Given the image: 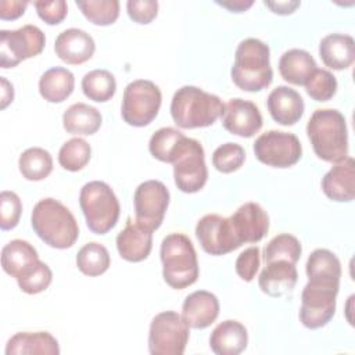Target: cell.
I'll use <instances>...</instances> for the list:
<instances>
[{"label": "cell", "instance_id": "5", "mask_svg": "<svg viewBox=\"0 0 355 355\" xmlns=\"http://www.w3.org/2000/svg\"><path fill=\"white\" fill-rule=\"evenodd\" d=\"M162 276L168 286L183 290L198 279V259L191 240L183 233H171L161 243Z\"/></svg>", "mask_w": 355, "mask_h": 355}, {"label": "cell", "instance_id": "29", "mask_svg": "<svg viewBox=\"0 0 355 355\" xmlns=\"http://www.w3.org/2000/svg\"><path fill=\"white\" fill-rule=\"evenodd\" d=\"M75 87L73 73L62 67L47 69L39 79V93L49 103H62Z\"/></svg>", "mask_w": 355, "mask_h": 355}, {"label": "cell", "instance_id": "13", "mask_svg": "<svg viewBox=\"0 0 355 355\" xmlns=\"http://www.w3.org/2000/svg\"><path fill=\"white\" fill-rule=\"evenodd\" d=\"M169 190L159 180H146L137 186L133 196L136 222L146 229L157 230L169 205Z\"/></svg>", "mask_w": 355, "mask_h": 355}, {"label": "cell", "instance_id": "22", "mask_svg": "<svg viewBox=\"0 0 355 355\" xmlns=\"http://www.w3.org/2000/svg\"><path fill=\"white\" fill-rule=\"evenodd\" d=\"M298 280V272L295 263L279 259L265 263V268L259 273L258 284L262 293L269 297H282L290 293Z\"/></svg>", "mask_w": 355, "mask_h": 355}, {"label": "cell", "instance_id": "35", "mask_svg": "<svg viewBox=\"0 0 355 355\" xmlns=\"http://www.w3.org/2000/svg\"><path fill=\"white\" fill-rule=\"evenodd\" d=\"M302 252L300 240L288 233H282L275 236L263 248V261L265 263L272 261L284 259L293 263H297Z\"/></svg>", "mask_w": 355, "mask_h": 355}, {"label": "cell", "instance_id": "44", "mask_svg": "<svg viewBox=\"0 0 355 355\" xmlns=\"http://www.w3.org/2000/svg\"><path fill=\"white\" fill-rule=\"evenodd\" d=\"M33 6L40 19H43L49 25H57L62 22L68 14V6L64 0L35 1Z\"/></svg>", "mask_w": 355, "mask_h": 355}, {"label": "cell", "instance_id": "20", "mask_svg": "<svg viewBox=\"0 0 355 355\" xmlns=\"http://www.w3.org/2000/svg\"><path fill=\"white\" fill-rule=\"evenodd\" d=\"M322 190L327 198L349 202L355 197V161L351 157L337 162L322 178Z\"/></svg>", "mask_w": 355, "mask_h": 355}, {"label": "cell", "instance_id": "47", "mask_svg": "<svg viewBox=\"0 0 355 355\" xmlns=\"http://www.w3.org/2000/svg\"><path fill=\"white\" fill-rule=\"evenodd\" d=\"M216 4L227 8L232 12H243L245 10H248L252 6V0H226V1H215Z\"/></svg>", "mask_w": 355, "mask_h": 355}, {"label": "cell", "instance_id": "10", "mask_svg": "<svg viewBox=\"0 0 355 355\" xmlns=\"http://www.w3.org/2000/svg\"><path fill=\"white\" fill-rule=\"evenodd\" d=\"M173 179L178 189L189 194L197 193L205 186L208 169L204 148L198 140L186 137L173 161Z\"/></svg>", "mask_w": 355, "mask_h": 355}, {"label": "cell", "instance_id": "25", "mask_svg": "<svg viewBox=\"0 0 355 355\" xmlns=\"http://www.w3.org/2000/svg\"><path fill=\"white\" fill-rule=\"evenodd\" d=\"M319 55L330 69H347L355 60L354 37L345 33H330L324 36L319 43Z\"/></svg>", "mask_w": 355, "mask_h": 355}, {"label": "cell", "instance_id": "14", "mask_svg": "<svg viewBox=\"0 0 355 355\" xmlns=\"http://www.w3.org/2000/svg\"><path fill=\"white\" fill-rule=\"evenodd\" d=\"M201 248L211 255H225L241 245L229 218L218 214L204 215L196 225Z\"/></svg>", "mask_w": 355, "mask_h": 355}, {"label": "cell", "instance_id": "17", "mask_svg": "<svg viewBox=\"0 0 355 355\" xmlns=\"http://www.w3.org/2000/svg\"><path fill=\"white\" fill-rule=\"evenodd\" d=\"M96 43L83 29L69 28L58 33L54 42V51L60 60L69 65H79L94 54Z\"/></svg>", "mask_w": 355, "mask_h": 355}, {"label": "cell", "instance_id": "41", "mask_svg": "<svg viewBox=\"0 0 355 355\" xmlns=\"http://www.w3.org/2000/svg\"><path fill=\"white\" fill-rule=\"evenodd\" d=\"M53 280V272L47 263L39 262L37 266L26 276L17 280L18 287L26 294H39L44 291Z\"/></svg>", "mask_w": 355, "mask_h": 355}, {"label": "cell", "instance_id": "45", "mask_svg": "<svg viewBox=\"0 0 355 355\" xmlns=\"http://www.w3.org/2000/svg\"><path fill=\"white\" fill-rule=\"evenodd\" d=\"M28 1L21 0H1L0 1V18L1 19H17L24 15Z\"/></svg>", "mask_w": 355, "mask_h": 355}, {"label": "cell", "instance_id": "23", "mask_svg": "<svg viewBox=\"0 0 355 355\" xmlns=\"http://www.w3.org/2000/svg\"><path fill=\"white\" fill-rule=\"evenodd\" d=\"M39 262L37 251L25 240H11L1 250L3 270L17 280L29 275Z\"/></svg>", "mask_w": 355, "mask_h": 355}, {"label": "cell", "instance_id": "1", "mask_svg": "<svg viewBox=\"0 0 355 355\" xmlns=\"http://www.w3.org/2000/svg\"><path fill=\"white\" fill-rule=\"evenodd\" d=\"M306 135L318 158L337 164L348 157L347 122L338 110H315L306 123Z\"/></svg>", "mask_w": 355, "mask_h": 355}, {"label": "cell", "instance_id": "30", "mask_svg": "<svg viewBox=\"0 0 355 355\" xmlns=\"http://www.w3.org/2000/svg\"><path fill=\"white\" fill-rule=\"evenodd\" d=\"M103 122L100 111L86 103H75L62 115V126L71 135H94Z\"/></svg>", "mask_w": 355, "mask_h": 355}, {"label": "cell", "instance_id": "16", "mask_svg": "<svg viewBox=\"0 0 355 355\" xmlns=\"http://www.w3.org/2000/svg\"><path fill=\"white\" fill-rule=\"evenodd\" d=\"M241 244L261 241L269 230V216L257 202H245L229 218Z\"/></svg>", "mask_w": 355, "mask_h": 355}, {"label": "cell", "instance_id": "38", "mask_svg": "<svg viewBox=\"0 0 355 355\" xmlns=\"http://www.w3.org/2000/svg\"><path fill=\"white\" fill-rule=\"evenodd\" d=\"M304 86L312 100L329 101L337 92V79L330 71L316 68Z\"/></svg>", "mask_w": 355, "mask_h": 355}, {"label": "cell", "instance_id": "31", "mask_svg": "<svg viewBox=\"0 0 355 355\" xmlns=\"http://www.w3.org/2000/svg\"><path fill=\"white\" fill-rule=\"evenodd\" d=\"M186 137L187 136H184L180 130L175 128H161L150 137L148 150L155 159L166 164H173Z\"/></svg>", "mask_w": 355, "mask_h": 355}, {"label": "cell", "instance_id": "40", "mask_svg": "<svg viewBox=\"0 0 355 355\" xmlns=\"http://www.w3.org/2000/svg\"><path fill=\"white\" fill-rule=\"evenodd\" d=\"M22 202L14 191L4 190L0 194V227L3 230L14 229L21 218Z\"/></svg>", "mask_w": 355, "mask_h": 355}, {"label": "cell", "instance_id": "6", "mask_svg": "<svg viewBox=\"0 0 355 355\" xmlns=\"http://www.w3.org/2000/svg\"><path fill=\"white\" fill-rule=\"evenodd\" d=\"M79 205L87 227L96 234L108 233L118 222L121 207L112 189L101 180H92L80 189Z\"/></svg>", "mask_w": 355, "mask_h": 355}, {"label": "cell", "instance_id": "11", "mask_svg": "<svg viewBox=\"0 0 355 355\" xmlns=\"http://www.w3.org/2000/svg\"><path fill=\"white\" fill-rule=\"evenodd\" d=\"M338 287L336 284L311 282L305 284L301 293L300 320L306 329H320L333 319Z\"/></svg>", "mask_w": 355, "mask_h": 355}, {"label": "cell", "instance_id": "33", "mask_svg": "<svg viewBox=\"0 0 355 355\" xmlns=\"http://www.w3.org/2000/svg\"><path fill=\"white\" fill-rule=\"evenodd\" d=\"M82 90L89 100L105 103L116 92V80L107 69H93L82 78Z\"/></svg>", "mask_w": 355, "mask_h": 355}, {"label": "cell", "instance_id": "46", "mask_svg": "<svg viewBox=\"0 0 355 355\" xmlns=\"http://www.w3.org/2000/svg\"><path fill=\"white\" fill-rule=\"evenodd\" d=\"M263 4L269 7L275 14L288 15V14H293L300 7L301 3L297 0H284V1H265Z\"/></svg>", "mask_w": 355, "mask_h": 355}, {"label": "cell", "instance_id": "24", "mask_svg": "<svg viewBox=\"0 0 355 355\" xmlns=\"http://www.w3.org/2000/svg\"><path fill=\"white\" fill-rule=\"evenodd\" d=\"M248 333L239 320L220 322L209 336V347L216 355H239L247 348Z\"/></svg>", "mask_w": 355, "mask_h": 355}, {"label": "cell", "instance_id": "34", "mask_svg": "<svg viewBox=\"0 0 355 355\" xmlns=\"http://www.w3.org/2000/svg\"><path fill=\"white\" fill-rule=\"evenodd\" d=\"M111 263L108 250L96 241L85 244L76 255V266L86 276H100Z\"/></svg>", "mask_w": 355, "mask_h": 355}, {"label": "cell", "instance_id": "26", "mask_svg": "<svg viewBox=\"0 0 355 355\" xmlns=\"http://www.w3.org/2000/svg\"><path fill=\"white\" fill-rule=\"evenodd\" d=\"M58 355L60 345L47 331L15 333L6 345V355Z\"/></svg>", "mask_w": 355, "mask_h": 355}, {"label": "cell", "instance_id": "12", "mask_svg": "<svg viewBox=\"0 0 355 355\" xmlns=\"http://www.w3.org/2000/svg\"><path fill=\"white\" fill-rule=\"evenodd\" d=\"M257 159L273 168H288L295 165L302 155V146L294 133L268 130L254 143Z\"/></svg>", "mask_w": 355, "mask_h": 355}, {"label": "cell", "instance_id": "48", "mask_svg": "<svg viewBox=\"0 0 355 355\" xmlns=\"http://www.w3.org/2000/svg\"><path fill=\"white\" fill-rule=\"evenodd\" d=\"M1 80V100H0V108L4 110L14 98V89L12 85L6 79V78H0Z\"/></svg>", "mask_w": 355, "mask_h": 355}, {"label": "cell", "instance_id": "21", "mask_svg": "<svg viewBox=\"0 0 355 355\" xmlns=\"http://www.w3.org/2000/svg\"><path fill=\"white\" fill-rule=\"evenodd\" d=\"M153 248V232L128 219L126 226L116 236V250L125 261H144Z\"/></svg>", "mask_w": 355, "mask_h": 355}, {"label": "cell", "instance_id": "27", "mask_svg": "<svg viewBox=\"0 0 355 355\" xmlns=\"http://www.w3.org/2000/svg\"><path fill=\"white\" fill-rule=\"evenodd\" d=\"M316 68L315 58L302 49H290L284 51L279 60V72L282 78L297 86H304Z\"/></svg>", "mask_w": 355, "mask_h": 355}, {"label": "cell", "instance_id": "28", "mask_svg": "<svg viewBox=\"0 0 355 355\" xmlns=\"http://www.w3.org/2000/svg\"><path fill=\"white\" fill-rule=\"evenodd\" d=\"M305 272L308 282L340 286L341 263L336 254L326 248H316L308 257Z\"/></svg>", "mask_w": 355, "mask_h": 355}, {"label": "cell", "instance_id": "15", "mask_svg": "<svg viewBox=\"0 0 355 355\" xmlns=\"http://www.w3.org/2000/svg\"><path fill=\"white\" fill-rule=\"evenodd\" d=\"M222 125L232 135L240 137H252L262 128V115L259 108L248 100L230 98L222 112Z\"/></svg>", "mask_w": 355, "mask_h": 355}, {"label": "cell", "instance_id": "36", "mask_svg": "<svg viewBox=\"0 0 355 355\" xmlns=\"http://www.w3.org/2000/svg\"><path fill=\"white\" fill-rule=\"evenodd\" d=\"M90 155V144L85 139L73 137L61 146L58 151V162L64 169L78 172L89 164Z\"/></svg>", "mask_w": 355, "mask_h": 355}, {"label": "cell", "instance_id": "32", "mask_svg": "<svg viewBox=\"0 0 355 355\" xmlns=\"http://www.w3.org/2000/svg\"><path fill=\"white\" fill-rule=\"evenodd\" d=\"M21 175L26 180L39 182L46 179L53 171L51 154L42 147L26 148L18 159Z\"/></svg>", "mask_w": 355, "mask_h": 355}, {"label": "cell", "instance_id": "9", "mask_svg": "<svg viewBox=\"0 0 355 355\" xmlns=\"http://www.w3.org/2000/svg\"><path fill=\"white\" fill-rule=\"evenodd\" d=\"M46 37L40 28L24 25L14 31H0V67L14 68L24 60L40 54L44 49Z\"/></svg>", "mask_w": 355, "mask_h": 355}, {"label": "cell", "instance_id": "19", "mask_svg": "<svg viewBox=\"0 0 355 355\" xmlns=\"http://www.w3.org/2000/svg\"><path fill=\"white\" fill-rule=\"evenodd\" d=\"M266 105L273 121L283 126L297 123L305 110L301 94L288 86L275 87L268 96Z\"/></svg>", "mask_w": 355, "mask_h": 355}, {"label": "cell", "instance_id": "7", "mask_svg": "<svg viewBox=\"0 0 355 355\" xmlns=\"http://www.w3.org/2000/svg\"><path fill=\"white\" fill-rule=\"evenodd\" d=\"M162 103L159 87L147 79L130 82L123 90L121 115L123 121L136 128L151 123L158 115Z\"/></svg>", "mask_w": 355, "mask_h": 355}, {"label": "cell", "instance_id": "39", "mask_svg": "<svg viewBox=\"0 0 355 355\" xmlns=\"http://www.w3.org/2000/svg\"><path fill=\"white\" fill-rule=\"evenodd\" d=\"M245 161V151L237 143H225L212 154V165L222 173L236 172Z\"/></svg>", "mask_w": 355, "mask_h": 355}, {"label": "cell", "instance_id": "8", "mask_svg": "<svg viewBox=\"0 0 355 355\" xmlns=\"http://www.w3.org/2000/svg\"><path fill=\"white\" fill-rule=\"evenodd\" d=\"M189 337V326L178 312H161L150 323L148 351L151 355H183Z\"/></svg>", "mask_w": 355, "mask_h": 355}, {"label": "cell", "instance_id": "3", "mask_svg": "<svg viewBox=\"0 0 355 355\" xmlns=\"http://www.w3.org/2000/svg\"><path fill=\"white\" fill-rule=\"evenodd\" d=\"M269 46L257 39L241 40L234 53V62L230 71L233 83L244 92H259L266 89L272 79Z\"/></svg>", "mask_w": 355, "mask_h": 355}, {"label": "cell", "instance_id": "42", "mask_svg": "<svg viewBox=\"0 0 355 355\" xmlns=\"http://www.w3.org/2000/svg\"><path fill=\"white\" fill-rule=\"evenodd\" d=\"M259 248L255 247H250L245 248L236 259L234 268H236V273L239 275L240 279H243L244 282H251L261 265V257H259Z\"/></svg>", "mask_w": 355, "mask_h": 355}, {"label": "cell", "instance_id": "43", "mask_svg": "<svg viewBox=\"0 0 355 355\" xmlns=\"http://www.w3.org/2000/svg\"><path fill=\"white\" fill-rule=\"evenodd\" d=\"M128 15L137 24H150L158 14V1L155 0H129L126 3Z\"/></svg>", "mask_w": 355, "mask_h": 355}, {"label": "cell", "instance_id": "37", "mask_svg": "<svg viewBox=\"0 0 355 355\" xmlns=\"http://www.w3.org/2000/svg\"><path fill=\"white\" fill-rule=\"evenodd\" d=\"M76 6L94 25H111L119 17L118 0H76Z\"/></svg>", "mask_w": 355, "mask_h": 355}, {"label": "cell", "instance_id": "2", "mask_svg": "<svg viewBox=\"0 0 355 355\" xmlns=\"http://www.w3.org/2000/svg\"><path fill=\"white\" fill-rule=\"evenodd\" d=\"M32 229L50 247L65 250L79 237V226L73 214L55 198H43L33 207Z\"/></svg>", "mask_w": 355, "mask_h": 355}, {"label": "cell", "instance_id": "18", "mask_svg": "<svg viewBox=\"0 0 355 355\" xmlns=\"http://www.w3.org/2000/svg\"><path fill=\"white\" fill-rule=\"evenodd\" d=\"M219 315V301L215 294L207 290H197L189 294L182 305V319L189 329H205Z\"/></svg>", "mask_w": 355, "mask_h": 355}, {"label": "cell", "instance_id": "4", "mask_svg": "<svg viewBox=\"0 0 355 355\" xmlns=\"http://www.w3.org/2000/svg\"><path fill=\"white\" fill-rule=\"evenodd\" d=\"M223 108L225 104L218 96L190 85L178 89L171 101L172 119L183 129L212 125L222 115Z\"/></svg>", "mask_w": 355, "mask_h": 355}]
</instances>
